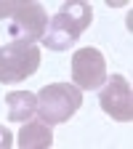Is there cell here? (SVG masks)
<instances>
[{
    "label": "cell",
    "mask_w": 133,
    "mask_h": 149,
    "mask_svg": "<svg viewBox=\"0 0 133 149\" xmlns=\"http://www.w3.org/2000/svg\"><path fill=\"white\" fill-rule=\"evenodd\" d=\"M99 104L112 120L130 123L133 120V88L123 74H112L99 93Z\"/></svg>",
    "instance_id": "obj_6"
},
{
    "label": "cell",
    "mask_w": 133,
    "mask_h": 149,
    "mask_svg": "<svg viewBox=\"0 0 133 149\" xmlns=\"http://www.w3.org/2000/svg\"><path fill=\"white\" fill-rule=\"evenodd\" d=\"M16 144L22 149H48L53 144V133H51V125L43 120H32L27 123L16 136Z\"/></svg>",
    "instance_id": "obj_7"
},
{
    "label": "cell",
    "mask_w": 133,
    "mask_h": 149,
    "mask_svg": "<svg viewBox=\"0 0 133 149\" xmlns=\"http://www.w3.org/2000/svg\"><path fill=\"white\" fill-rule=\"evenodd\" d=\"M40 67V48L35 43L11 40L0 48V83H19L27 80Z\"/></svg>",
    "instance_id": "obj_3"
},
{
    "label": "cell",
    "mask_w": 133,
    "mask_h": 149,
    "mask_svg": "<svg viewBox=\"0 0 133 149\" xmlns=\"http://www.w3.org/2000/svg\"><path fill=\"white\" fill-rule=\"evenodd\" d=\"M6 104H8V120H13V123H24V120L37 115V96L32 91H13V93H8Z\"/></svg>",
    "instance_id": "obj_8"
},
{
    "label": "cell",
    "mask_w": 133,
    "mask_h": 149,
    "mask_svg": "<svg viewBox=\"0 0 133 149\" xmlns=\"http://www.w3.org/2000/svg\"><path fill=\"white\" fill-rule=\"evenodd\" d=\"M48 27V16L43 3H35V0H19L16 11L11 13V24L8 32L13 40H22V43H37L43 40Z\"/></svg>",
    "instance_id": "obj_4"
},
{
    "label": "cell",
    "mask_w": 133,
    "mask_h": 149,
    "mask_svg": "<svg viewBox=\"0 0 133 149\" xmlns=\"http://www.w3.org/2000/svg\"><path fill=\"white\" fill-rule=\"evenodd\" d=\"M93 22V8L91 3H64L51 19V24L43 35V45L51 51H67L77 43V37L88 24Z\"/></svg>",
    "instance_id": "obj_1"
},
{
    "label": "cell",
    "mask_w": 133,
    "mask_h": 149,
    "mask_svg": "<svg viewBox=\"0 0 133 149\" xmlns=\"http://www.w3.org/2000/svg\"><path fill=\"white\" fill-rule=\"evenodd\" d=\"M83 104V91L69 83H51L37 93V117L48 125L67 123Z\"/></svg>",
    "instance_id": "obj_2"
},
{
    "label": "cell",
    "mask_w": 133,
    "mask_h": 149,
    "mask_svg": "<svg viewBox=\"0 0 133 149\" xmlns=\"http://www.w3.org/2000/svg\"><path fill=\"white\" fill-rule=\"evenodd\" d=\"M72 80L80 91H93L107 83V61L104 53L93 45L80 48L72 56Z\"/></svg>",
    "instance_id": "obj_5"
},
{
    "label": "cell",
    "mask_w": 133,
    "mask_h": 149,
    "mask_svg": "<svg viewBox=\"0 0 133 149\" xmlns=\"http://www.w3.org/2000/svg\"><path fill=\"white\" fill-rule=\"evenodd\" d=\"M16 144V139H13V133L6 128V125H0V149H11Z\"/></svg>",
    "instance_id": "obj_9"
},
{
    "label": "cell",
    "mask_w": 133,
    "mask_h": 149,
    "mask_svg": "<svg viewBox=\"0 0 133 149\" xmlns=\"http://www.w3.org/2000/svg\"><path fill=\"white\" fill-rule=\"evenodd\" d=\"M16 6H19V0H3V3H0V19H11Z\"/></svg>",
    "instance_id": "obj_10"
}]
</instances>
